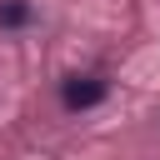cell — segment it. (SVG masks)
I'll return each mask as SVG.
<instances>
[{
    "label": "cell",
    "mask_w": 160,
    "mask_h": 160,
    "mask_svg": "<svg viewBox=\"0 0 160 160\" xmlns=\"http://www.w3.org/2000/svg\"><path fill=\"white\" fill-rule=\"evenodd\" d=\"M60 100H65L70 110H90V105L105 100V80H95V75H70V80L60 85Z\"/></svg>",
    "instance_id": "6da1fadb"
},
{
    "label": "cell",
    "mask_w": 160,
    "mask_h": 160,
    "mask_svg": "<svg viewBox=\"0 0 160 160\" xmlns=\"http://www.w3.org/2000/svg\"><path fill=\"white\" fill-rule=\"evenodd\" d=\"M25 20H30V5L25 0H5L0 5V25H25Z\"/></svg>",
    "instance_id": "7a4b0ae2"
}]
</instances>
